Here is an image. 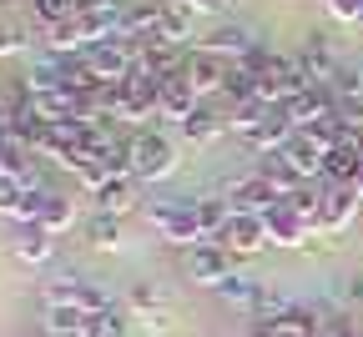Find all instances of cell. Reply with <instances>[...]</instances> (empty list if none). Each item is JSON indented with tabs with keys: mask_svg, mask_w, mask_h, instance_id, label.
I'll use <instances>...</instances> for the list:
<instances>
[{
	"mask_svg": "<svg viewBox=\"0 0 363 337\" xmlns=\"http://www.w3.org/2000/svg\"><path fill=\"white\" fill-rule=\"evenodd\" d=\"M142 217L152 222V232L162 236V242H172V247H202L207 236H202V227H197V212H192V202H182V197H162V202H142Z\"/></svg>",
	"mask_w": 363,
	"mask_h": 337,
	"instance_id": "1",
	"label": "cell"
},
{
	"mask_svg": "<svg viewBox=\"0 0 363 337\" xmlns=\"http://www.w3.org/2000/svg\"><path fill=\"white\" fill-rule=\"evenodd\" d=\"M35 297H40V307H76V312H106V307H116V297L106 292V287L86 282V277H71V272L40 282Z\"/></svg>",
	"mask_w": 363,
	"mask_h": 337,
	"instance_id": "2",
	"label": "cell"
},
{
	"mask_svg": "<svg viewBox=\"0 0 363 337\" xmlns=\"http://www.w3.org/2000/svg\"><path fill=\"white\" fill-rule=\"evenodd\" d=\"M177 171V147L162 131H136L131 136V176L136 181H162Z\"/></svg>",
	"mask_w": 363,
	"mask_h": 337,
	"instance_id": "3",
	"label": "cell"
},
{
	"mask_svg": "<svg viewBox=\"0 0 363 337\" xmlns=\"http://www.w3.org/2000/svg\"><path fill=\"white\" fill-rule=\"evenodd\" d=\"M222 197H227V207H233L238 217H267L272 207L283 202V191L272 186L262 171H247V176H238V181H227Z\"/></svg>",
	"mask_w": 363,
	"mask_h": 337,
	"instance_id": "4",
	"label": "cell"
},
{
	"mask_svg": "<svg viewBox=\"0 0 363 337\" xmlns=\"http://www.w3.org/2000/svg\"><path fill=\"white\" fill-rule=\"evenodd\" d=\"M233 262H238V257L227 252V247L202 242V247H187V252H182V277L197 282V287H212V292H217V287L233 277Z\"/></svg>",
	"mask_w": 363,
	"mask_h": 337,
	"instance_id": "5",
	"label": "cell"
},
{
	"mask_svg": "<svg viewBox=\"0 0 363 337\" xmlns=\"http://www.w3.org/2000/svg\"><path fill=\"white\" fill-rule=\"evenodd\" d=\"M358 212H363V197H358L353 186H328V181H323V207H318V232L338 236L343 227H353V222H358Z\"/></svg>",
	"mask_w": 363,
	"mask_h": 337,
	"instance_id": "6",
	"label": "cell"
},
{
	"mask_svg": "<svg viewBox=\"0 0 363 337\" xmlns=\"http://www.w3.org/2000/svg\"><path fill=\"white\" fill-rule=\"evenodd\" d=\"M197 45H202L207 56H217V61H227V66H233V61H247L262 40L252 35V25H217V30H207Z\"/></svg>",
	"mask_w": 363,
	"mask_h": 337,
	"instance_id": "7",
	"label": "cell"
},
{
	"mask_svg": "<svg viewBox=\"0 0 363 337\" xmlns=\"http://www.w3.org/2000/svg\"><path fill=\"white\" fill-rule=\"evenodd\" d=\"M136 71L152 76V81H172V76L187 71V51L167 45V40H147V45H136Z\"/></svg>",
	"mask_w": 363,
	"mask_h": 337,
	"instance_id": "8",
	"label": "cell"
},
{
	"mask_svg": "<svg viewBox=\"0 0 363 337\" xmlns=\"http://www.w3.org/2000/svg\"><path fill=\"white\" fill-rule=\"evenodd\" d=\"M40 202H45V191L21 186V181H0V217H6V222L30 227V222L40 217Z\"/></svg>",
	"mask_w": 363,
	"mask_h": 337,
	"instance_id": "9",
	"label": "cell"
},
{
	"mask_svg": "<svg viewBox=\"0 0 363 337\" xmlns=\"http://www.w3.org/2000/svg\"><path fill=\"white\" fill-rule=\"evenodd\" d=\"M11 257L21 262V267H45L56 257V236L45 232V227H16V236H11Z\"/></svg>",
	"mask_w": 363,
	"mask_h": 337,
	"instance_id": "10",
	"label": "cell"
},
{
	"mask_svg": "<svg viewBox=\"0 0 363 337\" xmlns=\"http://www.w3.org/2000/svg\"><path fill=\"white\" fill-rule=\"evenodd\" d=\"M262 227H267V242H272V247H308V236H313V222H303V217L288 212L283 202L262 217Z\"/></svg>",
	"mask_w": 363,
	"mask_h": 337,
	"instance_id": "11",
	"label": "cell"
},
{
	"mask_svg": "<svg viewBox=\"0 0 363 337\" xmlns=\"http://www.w3.org/2000/svg\"><path fill=\"white\" fill-rule=\"evenodd\" d=\"M217 247H227L233 257L262 252V247H267V227H262V217H233V222H227V232L217 236Z\"/></svg>",
	"mask_w": 363,
	"mask_h": 337,
	"instance_id": "12",
	"label": "cell"
},
{
	"mask_svg": "<svg viewBox=\"0 0 363 337\" xmlns=\"http://www.w3.org/2000/svg\"><path fill=\"white\" fill-rule=\"evenodd\" d=\"M217 297H222L227 307H238L242 317H252V312L262 307V297H267V282H262V277H247V272H233V277L217 287Z\"/></svg>",
	"mask_w": 363,
	"mask_h": 337,
	"instance_id": "13",
	"label": "cell"
},
{
	"mask_svg": "<svg viewBox=\"0 0 363 337\" xmlns=\"http://www.w3.org/2000/svg\"><path fill=\"white\" fill-rule=\"evenodd\" d=\"M303 181H323V147H318V141L308 136V131H293V141H288V147L278 152Z\"/></svg>",
	"mask_w": 363,
	"mask_h": 337,
	"instance_id": "14",
	"label": "cell"
},
{
	"mask_svg": "<svg viewBox=\"0 0 363 337\" xmlns=\"http://www.w3.org/2000/svg\"><path fill=\"white\" fill-rule=\"evenodd\" d=\"M76 25H81V40L86 45L121 40V6H86V11H76Z\"/></svg>",
	"mask_w": 363,
	"mask_h": 337,
	"instance_id": "15",
	"label": "cell"
},
{
	"mask_svg": "<svg viewBox=\"0 0 363 337\" xmlns=\"http://www.w3.org/2000/svg\"><path fill=\"white\" fill-rule=\"evenodd\" d=\"M131 207H142V181H136L131 171L111 176V181L96 191V212H106V217H121V212H131Z\"/></svg>",
	"mask_w": 363,
	"mask_h": 337,
	"instance_id": "16",
	"label": "cell"
},
{
	"mask_svg": "<svg viewBox=\"0 0 363 337\" xmlns=\"http://www.w3.org/2000/svg\"><path fill=\"white\" fill-rule=\"evenodd\" d=\"M187 86L197 91V96H207V91H222V81H227V61H217V56H207L202 45H192L187 51Z\"/></svg>",
	"mask_w": 363,
	"mask_h": 337,
	"instance_id": "17",
	"label": "cell"
},
{
	"mask_svg": "<svg viewBox=\"0 0 363 337\" xmlns=\"http://www.w3.org/2000/svg\"><path fill=\"white\" fill-rule=\"evenodd\" d=\"M197 111V91L187 86V76H172V81H162V101H157V116L162 121H172V126H182Z\"/></svg>",
	"mask_w": 363,
	"mask_h": 337,
	"instance_id": "18",
	"label": "cell"
},
{
	"mask_svg": "<svg viewBox=\"0 0 363 337\" xmlns=\"http://www.w3.org/2000/svg\"><path fill=\"white\" fill-rule=\"evenodd\" d=\"M121 302H126V312H136V317H147L152 327H162V322H167V317H162V312H167V292H162L157 282H147V277H142V282H131Z\"/></svg>",
	"mask_w": 363,
	"mask_h": 337,
	"instance_id": "19",
	"label": "cell"
},
{
	"mask_svg": "<svg viewBox=\"0 0 363 337\" xmlns=\"http://www.w3.org/2000/svg\"><path fill=\"white\" fill-rule=\"evenodd\" d=\"M192 30H197V11L182 6V0H167V6H162V25H157V40H167V45H187Z\"/></svg>",
	"mask_w": 363,
	"mask_h": 337,
	"instance_id": "20",
	"label": "cell"
},
{
	"mask_svg": "<svg viewBox=\"0 0 363 337\" xmlns=\"http://www.w3.org/2000/svg\"><path fill=\"white\" fill-rule=\"evenodd\" d=\"M81 236H86V247H91V252H116V247H121V217L91 212L86 227H81Z\"/></svg>",
	"mask_w": 363,
	"mask_h": 337,
	"instance_id": "21",
	"label": "cell"
},
{
	"mask_svg": "<svg viewBox=\"0 0 363 337\" xmlns=\"http://www.w3.org/2000/svg\"><path fill=\"white\" fill-rule=\"evenodd\" d=\"M192 212H197V227H202L207 242H217V236L227 232V222L238 217L233 207H227V197H197V202H192Z\"/></svg>",
	"mask_w": 363,
	"mask_h": 337,
	"instance_id": "22",
	"label": "cell"
},
{
	"mask_svg": "<svg viewBox=\"0 0 363 337\" xmlns=\"http://www.w3.org/2000/svg\"><path fill=\"white\" fill-rule=\"evenodd\" d=\"M177 131H182V141H197V147H207V141H217L222 131H233V126H227V116H217V111L197 106V111H192L187 121H182Z\"/></svg>",
	"mask_w": 363,
	"mask_h": 337,
	"instance_id": "23",
	"label": "cell"
},
{
	"mask_svg": "<svg viewBox=\"0 0 363 337\" xmlns=\"http://www.w3.org/2000/svg\"><path fill=\"white\" fill-rule=\"evenodd\" d=\"M358 166H363V156H358L353 147H328V152H323V181H328V186H353Z\"/></svg>",
	"mask_w": 363,
	"mask_h": 337,
	"instance_id": "24",
	"label": "cell"
},
{
	"mask_svg": "<svg viewBox=\"0 0 363 337\" xmlns=\"http://www.w3.org/2000/svg\"><path fill=\"white\" fill-rule=\"evenodd\" d=\"M35 227H45L51 236L71 232V227H76V207H71V197H61V191H45V202H40V217H35Z\"/></svg>",
	"mask_w": 363,
	"mask_h": 337,
	"instance_id": "25",
	"label": "cell"
},
{
	"mask_svg": "<svg viewBox=\"0 0 363 337\" xmlns=\"http://www.w3.org/2000/svg\"><path fill=\"white\" fill-rule=\"evenodd\" d=\"M81 337H126V302H116L106 312H86Z\"/></svg>",
	"mask_w": 363,
	"mask_h": 337,
	"instance_id": "26",
	"label": "cell"
},
{
	"mask_svg": "<svg viewBox=\"0 0 363 337\" xmlns=\"http://www.w3.org/2000/svg\"><path fill=\"white\" fill-rule=\"evenodd\" d=\"M222 91H227V96H233V101L242 106V101H252V96H257V76H252L242 61H233V66H227V81H222Z\"/></svg>",
	"mask_w": 363,
	"mask_h": 337,
	"instance_id": "27",
	"label": "cell"
},
{
	"mask_svg": "<svg viewBox=\"0 0 363 337\" xmlns=\"http://www.w3.org/2000/svg\"><path fill=\"white\" fill-rule=\"evenodd\" d=\"M86 322V312L76 307H45V337H76Z\"/></svg>",
	"mask_w": 363,
	"mask_h": 337,
	"instance_id": "28",
	"label": "cell"
},
{
	"mask_svg": "<svg viewBox=\"0 0 363 337\" xmlns=\"http://www.w3.org/2000/svg\"><path fill=\"white\" fill-rule=\"evenodd\" d=\"M318 337H358V327H353V317H348V312H333L323 327H318Z\"/></svg>",
	"mask_w": 363,
	"mask_h": 337,
	"instance_id": "29",
	"label": "cell"
},
{
	"mask_svg": "<svg viewBox=\"0 0 363 337\" xmlns=\"http://www.w3.org/2000/svg\"><path fill=\"white\" fill-rule=\"evenodd\" d=\"M328 16H333V21H353V25H358V21H363V0H328Z\"/></svg>",
	"mask_w": 363,
	"mask_h": 337,
	"instance_id": "30",
	"label": "cell"
},
{
	"mask_svg": "<svg viewBox=\"0 0 363 337\" xmlns=\"http://www.w3.org/2000/svg\"><path fill=\"white\" fill-rule=\"evenodd\" d=\"M348 297H353V302H363V272H353V277H348Z\"/></svg>",
	"mask_w": 363,
	"mask_h": 337,
	"instance_id": "31",
	"label": "cell"
},
{
	"mask_svg": "<svg viewBox=\"0 0 363 337\" xmlns=\"http://www.w3.org/2000/svg\"><path fill=\"white\" fill-rule=\"evenodd\" d=\"M353 191H358V197H363V166H358V176H353Z\"/></svg>",
	"mask_w": 363,
	"mask_h": 337,
	"instance_id": "32",
	"label": "cell"
},
{
	"mask_svg": "<svg viewBox=\"0 0 363 337\" xmlns=\"http://www.w3.org/2000/svg\"><path fill=\"white\" fill-rule=\"evenodd\" d=\"M101 6H121V0H101Z\"/></svg>",
	"mask_w": 363,
	"mask_h": 337,
	"instance_id": "33",
	"label": "cell"
},
{
	"mask_svg": "<svg viewBox=\"0 0 363 337\" xmlns=\"http://www.w3.org/2000/svg\"><path fill=\"white\" fill-rule=\"evenodd\" d=\"M358 337H363V332H358Z\"/></svg>",
	"mask_w": 363,
	"mask_h": 337,
	"instance_id": "34",
	"label": "cell"
}]
</instances>
